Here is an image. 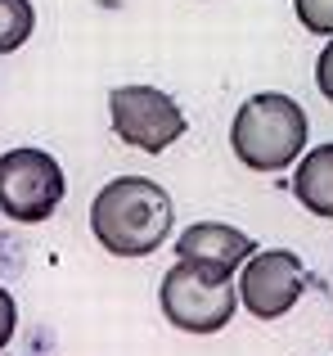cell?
<instances>
[{
    "mask_svg": "<svg viewBox=\"0 0 333 356\" xmlns=\"http://www.w3.org/2000/svg\"><path fill=\"white\" fill-rule=\"evenodd\" d=\"M14 330H18V307L9 298V289H0V348L14 339Z\"/></svg>",
    "mask_w": 333,
    "mask_h": 356,
    "instance_id": "cell-12",
    "label": "cell"
},
{
    "mask_svg": "<svg viewBox=\"0 0 333 356\" xmlns=\"http://www.w3.org/2000/svg\"><path fill=\"white\" fill-rule=\"evenodd\" d=\"M63 167L45 149H9L0 154V212L14 226H41L63 203Z\"/></svg>",
    "mask_w": 333,
    "mask_h": 356,
    "instance_id": "cell-4",
    "label": "cell"
},
{
    "mask_svg": "<svg viewBox=\"0 0 333 356\" xmlns=\"http://www.w3.org/2000/svg\"><path fill=\"white\" fill-rule=\"evenodd\" d=\"M253 252H257V239L225 226V221H198L176 239V261H203V266H216L225 275H234Z\"/></svg>",
    "mask_w": 333,
    "mask_h": 356,
    "instance_id": "cell-7",
    "label": "cell"
},
{
    "mask_svg": "<svg viewBox=\"0 0 333 356\" xmlns=\"http://www.w3.org/2000/svg\"><path fill=\"white\" fill-rule=\"evenodd\" d=\"M307 131L311 122L298 99L280 95V90H262L239 104L230 122V149L253 172H284L307 154Z\"/></svg>",
    "mask_w": 333,
    "mask_h": 356,
    "instance_id": "cell-2",
    "label": "cell"
},
{
    "mask_svg": "<svg viewBox=\"0 0 333 356\" xmlns=\"http://www.w3.org/2000/svg\"><path fill=\"white\" fill-rule=\"evenodd\" d=\"M298 23L316 36H333V0H293Z\"/></svg>",
    "mask_w": 333,
    "mask_h": 356,
    "instance_id": "cell-10",
    "label": "cell"
},
{
    "mask_svg": "<svg viewBox=\"0 0 333 356\" xmlns=\"http://www.w3.org/2000/svg\"><path fill=\"white\" fill-rule=\"evenodd\" d=\"M36 27L32 0H0V54H14L18 45H27Z\"/></svg>",
    "mask_w": 333,
    "mask_h": 356,
    "instance_id": "cell-9",
    "label": "cell"
},
{
    "mask_svg": "<svg viewBox=\"0 0 333 356\" xmlns=\"http://www.w3.org/2000/svg\"><path fill=\"white\" fill-rule=\"evenodd\" d=\"M158 302L166 325H176L180 334H221L234 321L239 289L225 270L203 266V261H176L162 275Z\"/></svg>",
    "mask_w": 333,
    "mask_h": 356,
    "instance_id": "cell-3",
    "label": "cell"
},
{
    "mask_svg": "<svg viewBox=\"0 0 333 356\" xmlns=\"http://www.w3.org/2000/svg\"><path fill=\"white\" fill-rule=\"evenodd\" d=\"M176 226V203L149 176H117L90 203V235L113 257H153Z\"/></svg>",
    "mask_w": 333,
    "mask_h": 356,
    "instance_id": "cell-1",
    "label": "cell"
},
{
    "mask_svg": "<svg viewBox=\"0 0 333 356\" xmlns=\"http://www.w3.org/2000/svg\"><path fill=\"white\" fill-rule=\"evenodd\" d=\"M302 289H307V266L298 252L289 248H257L244 261V280H239V302L257 316V321H280L298 307Z\"/></svg>",
    "mask_w": 333,
    "mask_h": 356,
    "instance_id": "cell-6",
    "label": "cell"
},
{
    "mask_svg": "<svg viewBox=\"0 0 333 356\" xmlns=\"http://www.w3.org/2000/svg\"><path fill=\"white\" fill-rule=\"evenodd\" d=\"M293 194L311 217L333 221V145H320L302 154L298 172H293Z\"/></svg>",
    "mask_w": 333,
    "mask_h": 356,
    "instance_id": "cell-8",
    "label": "cell"
},
{
    "mask_svg": "<svg viewBox=\"0 0 333 356\" xmlns=\"http://www.w3.org/2000/svg\"><path fill=\"white\" fill-rule=\"evenodd\" d=\"M316 86H320V95L333 104V41L320 50V59H316Z\"/></svg>",
    "mask_w": 333,
    "mask_h": 356,
    "instance_id": "cell-11",
    "label": "cell"
},
{
    "mask_svg": "<svg viewBox=\"0 0 333 356\" xmlns=\"http://www.w3.org/2000/svg\"><path fill=\"white\" fill-rule=\"evenodd\" d=\"M108 118H113L117 140L140 154H162L189 131L180 104L158 86H117L108 95Z\"/></svg>",
    "mask_w": 333,
    "mask_h": 356,
    "instance_id": "cell-5",
    "label": "cell"
}]
</instances>
